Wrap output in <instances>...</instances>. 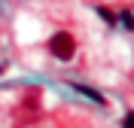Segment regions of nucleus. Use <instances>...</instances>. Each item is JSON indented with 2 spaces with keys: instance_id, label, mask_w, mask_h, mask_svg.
<instances>
[{
  "instance_id": "nucleus-1",
  "label": "nucleus",
  "mask_w": 134,
  "mask_h": 128,
  "mask_svg": "<svg viewBox=\"0 0 134 128\" xmlns=\"http://www.w3.org/2000/svg\"><path fill=\"white\" fill-rule=\"evenodd\" d=\"M46 49H49V55L55 61H73L76 55V40L70 31H55V34L49 37V43H46Z\"/></svg>"
},
{
  "instance_id": "nucleus-6",
  "label": "nucleus",
  "mask_w": 134,
  "mask_h": 128,
  "mask_svg": "<svg viewBox=\"0 0 134 128\" xmlns=\"http://www.w3.org/2000/svg\"><path fill=\"white\" fill-rule=\"evenodd\" d=\"M3 70H6V61H0V76H3Z\"/></svg>"
},
{
  "instance_id": "nucleus-2",
  "label": "nucleus",
  "mask_w": 134,
  "mask_h": 128,
  "mask_svg": "<svg viewBox=\"0 0 134 128\" xmlns=\"http://www.w3.org/2000/svg\"><path fill=\"white\" fill-rule=\"evenodd\" d=\"M73 88L79 94H85V98H92L94 104H98V107H107V98H104V94L98 92V88H92V85H82V82H73Z\"/></svg>"
},
{
  "instance_id": "nucleus-3",
  "label": "nucleus",
  "mask_w": 134,
  "mask_h": 128,
  "mask_svg": "<svg viewBox=\"0 0 134 128\" xmlns=\"http://www.w3.org/2000/svg\"><path fill=\"white\" fill-rule=\"evenodd\" d=\"M116 25H122L125 31H134V12H131V9H122V12H116Z\"/></svg>"
},
{
  "instance_id": "nucleus-5",
  "label": "nucleus",
  "mask_w": 134,
  "mask_h": 128,
  "mask_svg": "<svg viewBox=\"0 0 134 128\" xmlns=\"http://www.w3.org/2000/svg\"><path fill=\"white\" fill-rule=\"evenodd\" d=\"M122 128H134V110H128L122 116Z\"/></svg>"
},
{
  "instance_id": "nucleus-4",
  "label": "nucleus",
  "mask_w": 134,
  "mask_h": 128,
  "mask_svg": "<svg viewBox=\"0 0 134 128\" xmlns=\"http://www.w3.org/2000/svg\"><path fill=\"white\" fill-rule=\"evenodd\" d=\"M94 12H98V15L104 18L110 27H116V12H113V9H107V6H94Z\"/></svg>"
}]
</instances>
